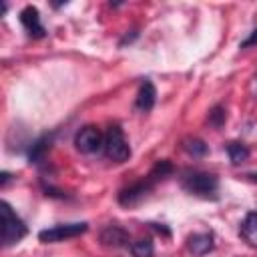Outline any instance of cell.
<instances>
[{
    "label": "cell",
    "instance_id": "cell-1",
    "mask_svg": "<svg viewBox=\"0 0 257 257\" xmlns=\"http://www.w3.org/2000/svg\"><path fill=\"white\" fill-rule=\"evenodd\" d=\"M181 185L185 191H189L191 195L197 197H215L217 189H219V179L213 173H205V171H185L181 177Z\"/></svg>",
    "mask_w": 257,
    "mask_h": 257
},
{
    "label": "cell",
    "instance_id": "cell-2",
    "mask_svg": "<svg viewBox=\"0 0 257 257\" xmlns=\"http://www.w3.org/2000/svg\"><path fill=\"white\" fill-rule=\"evenodd\" d=\"M0 221H2L0 237H2V245H4V247H10V245L18 243V241L28 233L24 221L12 211V207H10L6 201L0 203Z\"/></svg>",
    "mask_w": 257,
    "mask_h": 257
},
{
    "label": "cell",
    "instance_id": "cell-3",
    "mask_svg": "<svg viewBox=\"0 0 257 257\" xmlns=\"http://www.w3.org/2000/svg\"><path fill=\"white\" fill-rule=\"evenodd\" d=\"M102 149H104V155L114 163H122V161H126L131 157V147H128V143H126V139L122 135V128L118 124L108 126V131L104 135Z\"/></svg>",
    "mask_w": 257,
    "mask_h": 257
},
{
    "label": "cell",
    "instance_id": "cell-4",
    "mask_svg": "<svg viewBox=\"0 0 257 257\" xmlns=\"http://www.w3.org/2000/svg\"><path fill=\"white\" fill-rule=\"evenodd\" d=\"M88 223L80 221V223H64V225H54L50 229H42L38 233V239L42 243H58V241H66L72 237H78L82 233H86Z\"/></svg>",
    "mask_w": 257,
    "mask_h": 257
},
{
    "label": "cell",
    "instance_id": "cell-5",
    "mask_svg": "<svg viewBox=\"0 0 257 257\" xmlns=\"http://www.w3.org/2000/svg\"><path fill=\"white\" fill-rule=\"evenodd\" d=\"M102 145H104V135L92 124L82 126L74 135V147H76V151H80L84 155H92V153L100 151Z\"/></svg>",
    "mask_w": 257,
    "mask_h": 257
},
{
    "label": "cell",
    "instance_id": "cell-6",
    "mask_svg": "<svg viewBox=\"0 0 257 257\" xmlns=\"http://www.w3.org/2000/svg\"><path fill=\"white\" fill-rule=\"evenodd\" d=\"M153 187H155V183H153L149 177H145L143 181H139V183H135V185H131V187H126V189H122V191L118 193V203H120L122 207H133V205L141 203V201L153 191Z\"/></svg>",
    "mask_w": 257,
    "mask_h": 257
},
{
    "label": "cell",
    "instance_id": "cell-7",
    "mask_svg": "<svg viewBox=\"0 0 257 257\" xmlns=\"http://www.w3.org/2000/svg\"><path fill=\"white\" fill-rule=\"evenodd\" d=\"M20 24L24 26V30L32 36V38H42L46 34L42 22H40V14H38V8L28 4L20 10Z\"/></svg>",
    "mask_w": 257,
    "mask_h": 257
},
{
    "label": "cell",
    "instance_id": "cell-8",
    "mask_svg": "<svg viewBox=\"0 0 257 257\" xmlns=\"http://www.w3.org/2000/svg\"><path fill=\"white\" fill-rule=\"evenodd\" d=\"M100 243L104 247L120 249V247H126L131 243V235H128V231H124L118 225H108L100 231Z\"/></svg>",
    "mask_w": 257,
    "mask_h": 257
},
{
    "label": "cell",
    "instance_id": "cell-9",
    "mask_svg": "<svg viewBox=\"0 0 257 257\" xmlns=\"http://www.w3.org/2000/svg\"><path fill=\"white\" fill-rule=\"evenodd\" d=\"M187 247H189V251H191L195 257L207 255V253L213 251V247H215L213 233H195V235H191L189 241H187Z\"/></svg>",
    "mask_w": 257,
    "mask_h": 257
},
{
    "label": "cell",
    "instance_id": "cell-10",
    "mask_svg": "<svg viewBox=\"0 0 257 257\" xmlns=\"http://www.w3.org/2000/svg\"><path fill=\"white\" fill-rule=\"evenodd\" d=\"M52 139H54V135H52V133H50V135L46 133V135L38 137V139L30 145V151H28V163H30V165H38V163H42V161H44L46 153L50 151Z\"/></svg>",
    "mask_w": 257,
    "mask_h": 257
},
{
    "label": "cell",
    "instance_id": "cell-11",
    "mask_svg": "<svg viewBox=\"0 0 257 257\" xmlns=\"http://www.w3.org/2000/svg\"><path fill=\"white\" fill-rule=\"evenodd\" d=\"M155 100H157V90H155V84L151 80H145L137 92V108L143 110V112H149L153 106H155Z\"/></svg>",
    "mask_w": 257,
    "mask_h": 257
},
{
    "label": "cell",
    "instance_id": "cell-12",
    "mask_svg": "<svg viewBox=\"0 0 257 257\" xmlns=\"http://www.w3.org/2000/svg\"><path fill=\"white\" fill-rule=\"evenodd\" d=\"M241 237L247 245L257 247V211H251L245 215L241 223Z\"/></svg>",
    "mask_w": 257,
    "mask_h": 257
},
{
    "label": "cell",
    "instance_id": "cell-13",
    "mask_svg": "<svg viewBox=\"0 0 257 257\" xmlns=\"http://www.w3.org/2000/svg\"><path fill=\"white\" fill-rule=\"evenodd\" d=\"M227 155H229V161L233 165H241V163H245L249 159V149L243 143L233 141V143L227 145Z\"/></svg>",
    "mask_w": 257,
    "mask_h": 257
},
{
    "label": "cell",
    "instance_id": "cell-14",
    "mask_svg": "<svg viewBox=\"0 0 257 257\" xmlns=\"http://www.w3.org/2000/svg\"><path fill=\"white\" fill-rule=\"evenodd\" d=\"M131 253H133V257H153L155 255L153 241L149 237H141V239L133 241L131 243Z\"/></svg>",
    "mask_w": 257,
    "mask_h": 257
},
{
    "label": "cell",
    "instance_id": "cell-15",
    "mask_svg": "<svg viewBox=\"0 0 257 257\" xmlns=\"http://www.w3.org/2000/svg\"><path fill=\"white\" fill-rule=\"evenodd\" d=\"M183 151H187L191 157H205L207 151H209V147H207L205 141L195 139V137H189V139L183 141Z\"/></svg>",
    "mask_w": 257,
    "mask_h": 257
},
{
    "label": "cell",
    "instance_id": "cell-16",
    "mask_svg": "<svg viewBox=\"0 0 257 257\" xmlns=\"http://www.w3.org/2000/svg\"><path fill=\"white\" fill-rule=\"evenodd\" d=\"M173 173V165H171V161H167V159H163V161H159L153 169H151V173L147 175L153 183H159V181H163V179H167L169 175Z\"/></svg>",
    "mask_w": 257,
    "mask_h": 257
},
{
    "label": "cell",
    "instance_id": "cell-17",
    "mask_svg": "<svg viewBox=\"0 0 257 257\" xmlns=\"http://www.w3.org/2000/svg\"><path fill=\"white\" fill-rule=\"evenodd\" d=\"M209 124L213 126V128H221L223 124H225V120H227V110H225V106H221V104H217V106H213L211 110H209Z\"/></svg>",
    "mask_w": 257,
    "mask_h": 257
},
{
    "label": "cell",
    "instance_id": "cell-18",
    "mask_svg": "<svg viewBox=\"0 0 257 257\" xmlns=\"http://www.w3.org/2000/svg\"><path fill=\"white\" fill-rule=\"evenodd\" d=\"M253 44H257V28H253V32L239 44V48H247V46H253Z\"/></svg>",
    "mask_w": 257,
    "mask_h": 257
},
{
    "label": "cell",
    "instance_id": "cell-19",
    "mask_svg": "<svg viewBox=\"0 0 257 257\" xmlns=\"http://www.w3.org/2000/svg\"><path fill=\"white\" fill-rule=\"evenodd\" d=\"M10 181V173H6V171H2L0 173V187H6V183Z\"/></svg>",
    "mask_w": 257,
    "mask_h": 257
},
{
    "label": "cell",
    "instance_id": "cell-20",
    "mask_svg": "<svg viewBox=\"0 0 257 257\" xmlns=\"http://www.w3.org/2000/svg\"><path fill=\"white\" fill-rule=\"evenodd\" d=\"M245 177H247L249 181H255V183H257V173H247Z\"/></svg>",
    "mask_w": 257,
    "mask_h": 257
}]
</instances>
